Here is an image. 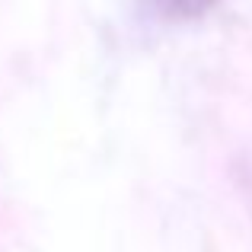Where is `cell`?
I'll use <instances>...</instances> for the list:
<instances>
[{"label":"cell","instance_id":"obj_1","mask_svg":"<svg viewBox=\"0 0 252 252\" xmlns=\"http://www.w3.org/2000/svg\"><path fill=\"white\" fill-rule=\"evenodd\" d=\"M217 3L220 0H157V10L176 23H195V19L208 16Z\"/></svg>","mask_w":252,"mask_h":252}]
</instances>
